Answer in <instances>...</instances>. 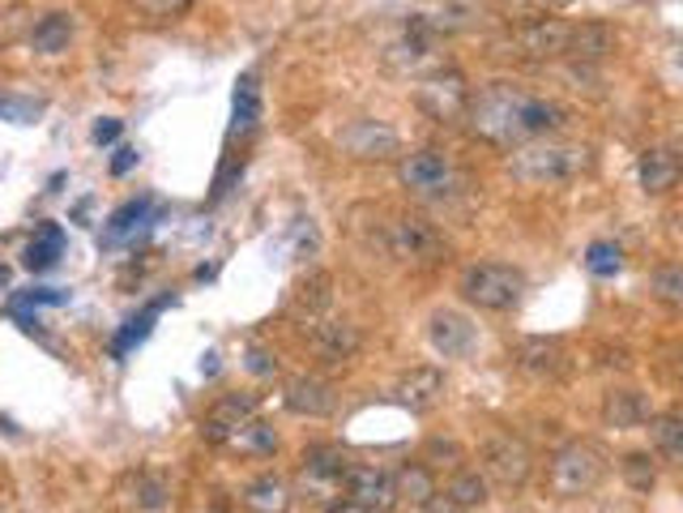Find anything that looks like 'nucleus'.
<instances>
[{
	"mask_svg": "<svg viewBox=\"0 0 683 513\" xmlns=\"http://www.w3.org/2000/svg\"><path fill=\"white\" fill-rule=\"evenodd\" d=\"M594 163V151L589 146H577V142H526L517 146L513 158H508V176L517 184H530V189H551V184H568L577 180L582 171H589Z\"/></svg>",
	"mask_w": 683,
	"mask_h": 513,
	"instance_id": "f03ea898",
	"label": "nucleus"
},
{
	"mask_svg": "<svg viewBox=\"0 0 683 513\" xmlns=\"http://www.w3.org/2000/svg\"><path fill=\"white\" fill-rule=\"evenodd\" d=\"M133 4L149 17H180V13L193 9V0H133Z\"/></svg>",
	"mask_w": 683,
	"mask_h": 513,
	"instance_id": "ea45409f",
	"label": "nucleus"
},
{
	"mask_svg": "<svg viewBox=\"0 0 683 513\" xmlns=\"http://www.w3.org/2000/svg\"><path fill=\"white\" fill-rule=\"evenodd\" d=\"M4 278H9V270H4V265H0V287H4Z\"/></svg>",
	"mask_w": 683,
	"mask_h": 513,
	"instance_id": "de8ad7c7",
	"label": "nucleus"
},
{
	"mask_svg": "<svg viewBox=\"0 0 683 513\" xmlns=\"http://www.w3.org/2000/svg\"><path fill=\"white\" fill-rule=\"evenodd\" d=\"M483 466L500 488H526L530 475H535V454L522 437L513 432H491L483 441Z\"/></svg>",
	"mask_w": 683,
	"mask_h": 513,
	"instance_id": "0eeeda50",
	"label": "nucleus"
},
{
	"mask_svg": "<svg viewBox=\"0 0 683 513\" xmlns=\"http://www.w3.org/2000/svg\"><path fill=\"white\" fill-rule=\"evenodd\" d=\"M346 492L355 505H363L368 513H390L397 505L393 497V475L376 470V466H346Z\"/></svg>",
	"mask_w": 683,
	"mask_h": 513,
	"instance_id": "f8f14e48",
	"label": "nucleus"
},
{
	"mask_svg": "<svg viewBox=\"0 0 683 513\" xmlns=\"http://www.w3.org/2000/svg\"><path fill=\"white\" fill-rule=\"evenodd\" d=\"M338 151L346 158H359V163H381V158H393L402 151V142L381 120H350L338 133Z\"/></svg>",
	"mask_w": 683,
	"mask_h": 513,
	"instance_id": "1a4fd4ad",
	"label": "nucleus"
},
{
	"mask_svg": "<svg viewBox=\"0 0 683 513\" xmlns=\"http://www.w3.org/2000/svg\"><path fill=\"white\" fill-rule=\"evenodd\" d=\"M457 510H483L488 505V475H479V470H457L453 479H448V492H444Z\"/></svg>",
	"mask_w": 683,
	"mask_h": 513,
	"instance_id": "c85d7f7f",
	"label": "nucleus"
},
{
	"mask_svg": "<svg viewBox=\"0 0 683 513\" xmlns=\"http://www.w3.org/2000/svg\"><path fill=\"white\" fill-rule=\"evenodd\" d=\"M620 265H624V253L615 244H607V240H594L586 249V270L594 278H615Z\"/></svg>",
	"mask_w": 683,
	"mask_h": 513,
	"instance_id": "7c9ffc66",
	"label": "nucleus"
},
{
	"mask_svg": "<svg viewBox=\"0 0 683 513\" xmlns=\"http://www.w3.org/2000/svg\"><path fill=\"white\" fill-rule=\"evenodd\" d=\"M209 513H218V510H209Z\"/></svg>",
	"mask_w": 683,
	"mask_h": 513,
	"instance_id": "09e8293b",
	"label": "nucleus"
},
{
	"mask_svg": "<svg viewBox=\"0 0 683 513\" xmlns=\"http://www.w3.org/2000/svg\"><path fill=\"white\" fill-rule=\"evenodd\" d=\"M602 454H598V445H589V441H568L555 458H551V492L555 497H564V501H573V497H586L594 492V484L602 479Z\"/></svg>",
	"mask_w": 683,
	"mask_h": 513,
	"instance_id": "39448f33",
	"label": "nucleus"
},
{
	"mask_svg": "<svg viewBox=\"0 0 683 513\" xmlns=\"http://www.w3.org/2000/svg\"><path fill=\"white\" fill-rule=\"evenodd\" d=\"M60 253H64V231H60L56 223H44V227L35 231V240L26 244L22 261H26V270H51V265L60 261Z\"/></svg>",
	"mask_w": 683,
	"mask_h": 513,
	"instance_id": "cd10ccee",
	"label": "nucleus"
},
{
	"mask_svg": "<svg viewBox=\"0 0 683 513\" xmlns=\"http://www.w3.org/2000/svg\"><path fill=\"white\" fill-rule=\"evenodd\" d=\"M428 338H432V347H436L444 359H466L475 347H479V330H475V321L462 317V312H453V308L432 312V321H428Z\"/></svg>",
	"mask_w": 683,
	"mask_h": 513,
	"instance_id": "9d476101",
	"label": "nucleus"
},
{
	"mask_svg": "<svg viewBox=\"0 0 683 513\" xmlns=\"http://www.w3.org/2000/svg\"><path fill=\"white\" fill-rule=\"evenodd\" d=\"M624 479H628V488H636V492H649L658 484V462L649 458V454H628L624 458Z\"/></svg>",
	"mask_w": 683,
	"mask_h": 513,
	"instance_id": "f704fd0d",
	"label": "nucleus"
},
{
	"mask_svg": "<svg viewBox=\"0 0 683 513\" xmlns=\"http://www.w3.org/2000/svg\"><path fill=\"white\" fill-rule=\"evenodd\" d=\"M334 283H329V274H308L299 287H295V300H291V312L295 317H303L308 325L312 321H321L325 317V308L334 305V291H329Z\"/></svg>",
	"mask_w": 683,
	"mask_h": 513,
	"instance_id": "b1692460",
	"label": "nucleus"
},
{
	"mask_svg": "<svg viewBox=\"0 0 683 513\" xmlns=\"http://www.w3.org/2000/svg\"><path fill=\"white\" fill-rule=\"evenodd\" d=\"M636 176H640V189L645 193H671L675 189V180H680V158L667 151V146H654V151L640 154V163H636Z\"/></svg>",
	"mask_w": 683,
	"mask_h": 513,
	"instance_id": "412c9836",
	"label": "nucleus"
},
{
	"mask_svg": "<svg viewBox=\"0 0 683 513\" xmlns=\"http://www.w3.org/2000/svg\"><path fill=\"white\" fill-rule=\"evenodd\" d=\"M517 368L530 372V377H560L568 368V347L560 338L530 334V338L517 343Z\"/></svg>",
	"mask_w": 683,
	"mask_h": 513,
	"instance_id": "dca6fc26",
	"label": "nucleus"
},
{
	"mask_svg": "<svg viewBox=\"0 0 683 513\" xmlns=\"http://www.w3.org/2000/svg\"><path fill=\"white\" fill-rule=\"evenodd\" d=\"M329 513H368V510L355 505V501H338V505H329Z\"/></svg>",
	"mask_w": 683,
	"mask_h": 513,
	"instance_id": "49530a36",
	"label": "nucleus"
},
{
	"mask_svg": "<svg viewBox=\"0 0 683 513\" xmlns=\"http://www.w3.org/2000/svg\"><path fill=\"white\" fill-rule=\"evenodd\" d=\"M466 124L475 138H483L500 151H517L526 142H538L564 124V107L542 95H530L513 82H491L466 103Z\"/></svg>",
	"mask_w": 683,
	"mask_h": 513,
	"instance_id": "f257e3e1",
	"label": "nucleus"
},
{
	"mask_svg": "<svg viewBox=\"0 0 683 513\" xmlns=\"http://www.w3.org/2000/svg\"><path fill=\"white\" fill-rule=\"evenodd\" d=\"M346 466H350V462L342 458L338 450H329V445H312V450L303 454L299 479H303L308 492H316V497H334V492L342 488V479H346Z\"/></svg>",
	"mask_w": 683,
	"mask_h": 513,
	"instance_id": "4468645a",
	"label": "nucleus"
},
{
	"mask_svg": "<svg viewBox=\"0 0 683 513\" xmlns=\"http://www.w3.org/2000/svg\"><path fill=\"white\" fill-rule=\"evenodd\" d=\"M283 403L287 410L295 415H308V419H321V415H329L334 410V385L329 381H321V377H295L291 385H287V394H283Z\"/></svg>",
	"mask_w": 683,
	"mask_h": 513,
	"instance_id": "f3484780",
	"label": "nucleus"
},
{
	"mask_svg": "<svg viewBox=\"0 0 683 513\" xmlns=\"http://www.w3.org/2000/svg\"><path fill=\"white\" fill-rule=\"evenodd\" d=\"M393 497L406 501V505H428L436 497V479L423 462H406L397 475H393Z\"/></svg>",
	"mask_w": 683,
	"mask_h": 513,
	"instance_id": "393cba45",
	"label": "nucleus"
},
{
	"mask_svg": "<svg viewBox=\"0 0 683 513\" xmlns=\"http://www.w3.org/2000/svg\"><path fill=\"white\" fill-rule=\"evenodd\" d=\"M568 31L573 22H560V17H535L517 31V48L526 60H555L568 48Z\"/></svg>",
	"mask_w": 683,
	"mask_h": 513,
	"instance_id": "ddd939ff",
	"label": "nucleus"
},
{
	"mask_svg": "<svg viewBox=\"0 0 683 513\" xmlns=\"http://www.w3.org/2000/svg\"><path fill=\"white\" fill-rule=\"evenodd\" d=\"M312 347L325 359H350L359 351V330L350 321H312Z\"/></svg>",
	"mask_w": 683,
	"mask_h": 513,
	"instance_id": "4be33fe9",
	"label": "nucleus"
},
{
	"mask_svg": "<svg viewBox=\"0 0 683 513\" xmlns=\"http://www.w3.org/2000/svg\"><path fill=\"white\" fill-rule=\"evenodd\" d=\"M462 296L470 305L488 308V312H508V308L522 305V296H526V274L513 270V265H500V261L470 265L462 274Z\"/></svg>",
	"mask_w": 683,
	"mask_h": 513,
	"instance_id": "7ed1b4c3",
	"label": "nucleus"
},
{
	"mask_svg": "<svg viewBox=\"0 0 683 513\" xmlns=\"http://www.w3.org/2000/svg\"><path fill=\"white\" fill-rule=\"evenodd\" d=\"M397 180L415 198H448L457 189V167L440 151H410L397 163Z\"/></svg>",
	"mask_w": 683,
	"mask_h": 513,
	"instance_id": "423d86ee",
	"label": "nucleus"
},
{
	"mask_svg": "<svg viewBox=\"0 0 683 513\" xmlns=\"http://www.w3.org/2000/svg\"><path fill=\"white\" fill-rule=\"evenodd\" d=\"M73 13H64V9H51V13H44L35 26H31V48L39 51V56H60V51H69V44H73Z\"/></svg>",
	"mask_w": 683,
	"mask_h": 513,
	"instance_id": "aec40b11",
	"label": "nucleus"
},
{
	"mask_svg": "<svg viewBox=\"0 0 683 513\" xmlns=\"http://www.w3.org/2000/svg\"><path fill=\"white\" fill-rule=\"evenodd\" d=\"M158 308H163V305L146 308V312H142V317H133V321H129V325H124V330H120V338H116V356H124V351H129V347H133V343H142V338H146V334H149V321H154V317H158Z\"/></svg>",
	"mask_w": 683,
	"mask_h": 513,
	"instance_id": "e433bc0d",
	"label": "nucleus"
},
{
	"mask_svg": "<svg viewBox=\"0 0 683 513\" xmlns=\"http://www.w3.org/2000/svg\"><path fill=\"white\" fill-rule=\"evenodd\" d=\"M611 51H615V31L607 22H582V26L568 31L564 56H573V60H602Z\"/></svg>",
	"mask_w": 683,
	"mask_h": 513,
	"instance_id": "5701e85b",
	"label": "nucleus"
},
{
	"mask_svg": "<svg viewBox=\"0 0 683 513\" xmlns=\"http://www.w3.org/2000/svg\"><path fill=\"white\" fill-rule=\"evenodd\" d=\"M252 415H256V398H252V394H231V398H223L218 407L205 415L201 437H205V441H214V445L236 441V432L244 428Z\"/></svg>",
	"mask_w": 683,
	"mask_h": 513,
	"instance_id": "2eb2a0df",
	"label": "nucleus"
},
{
	"mask_svg": "<svg viewBox=\"0 0 683 513\" xmlns=\"http://www.w3.org/2000/svg\"><path fill=\"white\" fill-rule=\"evenodd\" d=\"M120 129H124L120 120H111V116H103V120H98V124H95V142H98V146H107V142H116V138H120Z\"/></svg>",
	"mask_w": 683,
	"mask_h": 513,
	"instance_id": "79ce46f5",
	"label": "nucleus"
},
{
	"mask_svg": "<svg viewBox=\"0 0 683 513\" xmlns=\"http://www.w3.org/2000/svg\"><path fill=\"white\" fill-rule=\"evenodd\" d=\"M649 441L667 462H683V415H649Z\"/></svg>",
	"mask_w": 683,
	"mask_h": 513,
	"instance_id": "bb28decb",
	"label": "nucleus"
},
{
	"mask_svg": "<svg viewBox=\"0 0 683 513\" xmlns=\"http://www.w3.org/2000/svg\"><path fill=\"white\" fill-rule=\"evenodd\" d=\"M419 510L423 513H462L453 501H448V497H432V501H428V505H419Z\"/></svg>",
	"mask_w": 683,
	"mask_h": 513,
	"instance_id": "a18cd8bd",
	"label": "nucleus"
},
{
	"mask_svg": "<svg viewBox=\"0 0 683 513\" xmlns=\"http://www.w3.org/2000/svg\"><path fill=\"white\" fill-rule=\"evenodd\" d=\"M415 103L440 120V124H448V120H457V116H466V103H470V91H466V77L457 73V69H436L432 77H423L419 86H415Z\"/></svg>",
	"mask_w": 683,
	"mask_h": 513,
	"instance_id": "6e6552de",
	"label": "nucleus"
},
{
	"mask_svg": "<svg viewBox=\"0 0 683 513\" xmlns=\"http://www.w3.org/2000/svg\"><path fill=\"white\" fill-rule=\"evenodd\" d=\"M649 296L662 300V305H680L683 300V270L680 265H662V270H654V278H649Z\"/></svg>",
	"mask_w": 683,
	"mask_h": 513,
	"instance_id": "2f4dec72",
	"label": "nucleus"
},
{
	"mask_svg": "<svg viewBox=\"0 0 683 513\" xmlns=\"http://www.w3.org/2000/svg\"><path fill=\"white\" fill-rule=\"evenodd\" d=\"M236 445H252V450H261V454H269V450H278V437H274V428H265V423H256V419H248L244 428L236 432Z\"/></svg>",
	"mask_w": 683,
	"mask_h": 513,
	"instance_id": "58836bf2",
	"label": "nucleus"
},
{
	"mask_svg": "<svg viewBox=\"0 0 683 513\" xmlns=\"http://www.w3.org/2000/svg\"><path fill=\"white\" fill-rule=\"evenodd\" d=\"M133 163H137V151H133V146H120L116 158H111V176H124Z\"/></svg>",
	"mask_w": 683,
	"mask_h": 513,
	"instance_id": "37998d69",
	"label": "nucleus"
},
{
	"mask_svg": "<svg viewBox=\"0 0 683 513\" xmlns=\"http://www.w3.org/2000/svg\"><path fill=\"white\" fill-rule=\"evenodd\" d=\"M393 398H397L406 410H415V415L436 410L440 403H444V372L432 368V363L402 372V377H397V385H393Z\"/></svg>",
	"mask_w": 683,
	"mask_h": 513,
	"instance_id": "9b49d317",
	"label": "nucleus"
},
{
	"mask_svg": "<svg viewBox=\"0 0 683 513\" xmlns=\"http://www.w3.org/2000/svg\"><path fill=\"white\" fill-rule=\"evenodd\" d=\"M244 505L252 513H287L291 510V488L278 475H261L244 488Z\"/></svg>",
	"mask_w": 683,
	"mask_h": 513,
	"instance_id": "a878e982",
	"label": "nucleus"
},
{
	"mask_svg": "<svg viewBox=\"0 0 683 513\" xmlns=\"http://www.w3.org/2000/svg\"><path fill=\"white\" fill-rule=\"evenodd\" d=\"M26 13H31L26 4H9V9L0 13V44H13L17 35H31L35 22H26Z\"/></svg>",
	"mask_w": 683,
	"mask_h": 513,
	"instance_id": "4c0bfd02",
	"label": "nucleus"
},
{
	"mask_svg": "<svg viewBox=\"0 0 683 513\" xmlns=\"http://www.w3.org/2000/svg\"><path fill=\"white\" fill-rule=\"evenodd\" d=\"M149 218V202L146 198H137V202H124L111 218H107V231H103V240L107 244H120L124 236H133L142 223Z\"/></svg>",
	"mask_w": 683,
	"mask_h": 513,
	"instance_id": "c756f323",
	"label": "nucleus"
},
{
	"mask_svg": "<svg viewBox=\"0 0 683 513\" xmlns=\"http://www.w3.org/2000/svg\"><path fill=\"white\" fill-rule=\"evenodd\" d=\"M462 458H466V450H462L453 437H432V441L423 445V462H428V466H457Z\"/></svg>",
	"mask_w": 683,
	"mask_h": 513,
	"instance_id": "c9c22d12",
	"label": "nucleus"
},
{
	"mask_svg": "<svg viewBox=\"0 0 683 513\" xmlns=\"http://www.w3.org/2000/svg\"><path fill=\"white\" fill-rule=\"evenodd\" d=\"M265 120V99H261V82L256 73H244L236 82V95H231V138H248L256 133Z\"/></svg>",
	"mask_w": 683,
	"mask_h": 513,
	"instance_id": "a211bd4d",
	"label": "nucleus"
},
{
	"mask_svg": "<svg viewBox=\"0 0 683 513\" xmlns=\"http://www.w3.org/2000/svg\"><path fill=\"white\" fill-rule=\"evenodd\" d=\"M39 116H44V103H39V99L0 95V120H9V124H35Z\"/></svg>",
	"mask_w": 683,
	"mask_h": 513,
	"instance_id": "72a5a7b5",
	"label": "nucleus"
},
{
	"mask_svg": "<svg viewBox=\"0 0 683 513\" xmlns=\"http://www.w3.org/2000/svg\"><path fill=\"white\" fill-rule=\"evenodd\" d=\"M649 415H654V403L640 390H611L602 398V423L607 428H640V423H649Z\"/></svg>",
	"mask_w": 683,
	"mask_h": 513,
	"instance_id": "6ab92c4d",
	"label": "nucleus"
},
{
	"mask_svg": "<svg viewBox=\"0 0 683 513\" xmlns=\"http://www.w3.org/2000/svg\"><path fill=\"white\" fill-rule=\"evenodd\" d=\"M390 256L397 261H406V265H440L444 253H448V244H444V236H440L436 227L423 218V214H402V218H393L385 223V240H381Z\"/></svg>",
	"mask_w": 683,
	"mask_h": 513,
	"instance_id": "20e7f679",
	"label": "nucleus"
},
{
	"mask_svg": "<svg viewBox=\"0 0 683 513\" xmlns=\"http://www.w3.org/2000/svg\"><path fill=\"white\" fill-rule=\"evenodd\" d=\"M17 305H64V291H31V296H22Z\"/></svg>",
	"mask_w": 683,
	"mask_h": 513,
	"instance_id": "c03bdc74",
	"label": "nucleus"
},
{
	"mask_svg": "<svg viewBox=\"0 0 683 513\" xmlns=\"http://www.w3.org/2000/svg\"><path fill=\"white\" fill-rule=\"evenodd\" d=\"M244 368L252 372V377H274V372H278V359L269 356L265 347H248V351H244Z\"/></svg>",
	"mask_w": 683,
	"mask_h": 513,
	"instance_id": "a19ab883",
	"label": "nucleus"
},
{
	"mask_svg": "<svg viewBox=\"0 0 683 513\" xmlns=\"http://www.w3.org/2000/svg\"><path fill=\"white\" fill-rule=\"evenodd\" d=\"M167 497H171V492H167V484H163L158 475H137V479H133V505H137V510L158 513L167 505Z\"/></svg>",
	"mask_w": 683,
	"mask_h": 513,
	"instance_id": "473e14b6",
	"label": "nucleus"
}]
</instances>
